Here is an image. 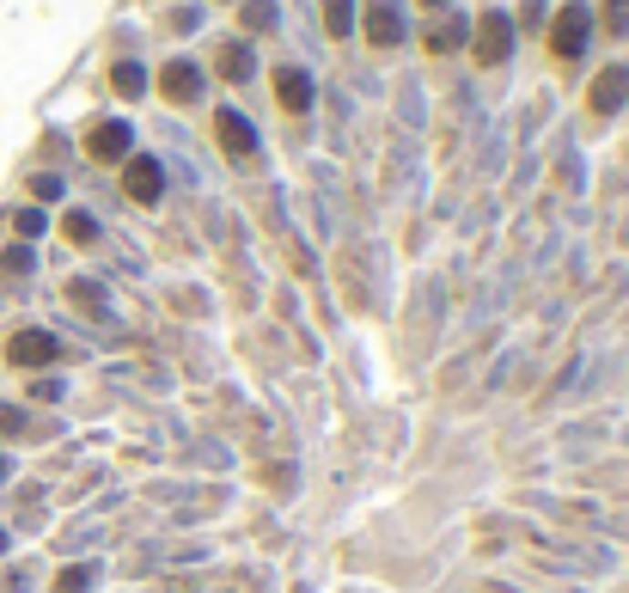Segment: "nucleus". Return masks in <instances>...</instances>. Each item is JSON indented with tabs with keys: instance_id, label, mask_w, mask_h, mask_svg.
Wrapping results in <instances>:
<instances>
[{
	"instance_id": "6",
	"label": "nucleus",
	"mask_w": 629,
	"mask_h": 593,
	"mask_svg": "<svg viewBox=\"0 0 629 593\" xmlns=\"http://www.w3.org/2000/svg\"><path fill=\"white\" fill-rule=\"evenodd\" d=\"M214 141H221L232 160H251V153H257V129L244 123L239 110H221V117H214Z\"/></svg>"
},
{
	"instance_id": "10",
	"label": "nucleus",
	"mask_w": 629,
	"mask_h": 593,
	"mask_svg": "<svg viewBox=\"0 0 629 593\" xmlns=\"http://www.w3.org/2000/svg\"><path fill=\"white\" fill-rule=\"evenodd\" d=\"M629 104V68H605L599 80H593V110L611 117V110H624Z\"/></svg>"
},
{
	"instance_id": "9",
	"label": "nucleus",
	"mask_w": 629,
	"mask_h": 593,
	"mask_svg": "<svg viewBox=\"0 0 629 593\" xmlns=\"http://www.w3.org/2000/svg\"><path fill=\"white\" fill-rule=\"evenodd\" d=\"M129 141H135V135H129V123H98L92 135H86V153H92V160H104V165H117V160H129Z\"/></svg>"
},
{
	"instance_id": "23",
	"label": "nucleus",
	"mask_w": 629,
	"mask_h": 593,
	"mask_svg": "<svg viewBox=\"0 0 629 593\" xmlns=\"http://www.w3.org/2000/svg\"><path fill=\"white\" fill-rule=\"evenodd\" d=\"M25 429V416H19V410H0V434H19Z\"/></svg>"
},
{
	"instance_id": "22",
	"label": "nucleus",
	"mask_w": 629,
	"mask_h": 593,
	"mask_svg": "<svg viewBox=\"0 0 629 593\" xmlns=\"http://www.w3.org/2000/svg\"><path fill=\"white\" fill-rule=\"evenodd\" d=\"M43 233V214L37 208H19V239H37Z\"/></svg>"
},
{
	"instance_id": "4",
	"label": "nucleus",
	"mask_w": 629,
	"mask_h": 593,
	"mask_svg": "<svg viewBox=\"0 0 629 593\" xmlns=\"http://www.w3.org/2000/svg\"><path fill=\"white\" fill-rule=\"evenodd\" d=\"M61 343L49 330H13V343H6V361L13 368H43V361H56Z\"/></svg>"
},
{
	"instance_id": "25",
	"label": "nucleus",
	"mask_w": 629,
	"mask_h": 593,
	"mask_svg": "<svg viewBox=\"0 0 629 593\" xmlns=\"http://www.w3.org/2000/svg\"><path fill=\"white\" fill-rule=\"evenodd\" d=\"M0 551H6V526H0Z\"/></svg>"
},
{
	"instance_id": "1",
	"label": "nucleus",
	"mask_w": 629,
	"mask_h": 593,
	"mask_svg": "<svg viewBox=\"0 0 629 593\" xmlns=\"http://www.w3.org/2000/svg\"><path fill=\"white\" fill-rule=\"evenodd\" d=\"M587 37H593V13L569 0V6L556 13V25H550V49H556L562 62H581V49H587Z\"/></svg>"
},
{
	"instance_id": "24",
	"label": "nucleus",
	"mask_w": 629,
	"mask_h": 593,
	"mask_svg": "<svg viewBox=\"0 0 629 593\" xmlns=\"http://www.w3.org/2000/svg\"><path fill=\"white\" fill-rule=\"evenodd\" d=\"M422 6H447V0H422Z\"/></svg>"
},
{
	"instance_id": "5",
	"label": "nucleus",
	"mask_w": 629,
	"mask_h": 593,
	"mask_svg": "<svg viewBox=\"0 0 629 593\" xmlns=\"http://www.w3.org/2000/svg\"><path fill=\"white\" fill-rule=\"evenodd\" d=\"M366 37L379 49H397L404 43V6L397 0H366Z\"/></svg>"
},
{
	"instance_id": "26",
	"label": "nucleus",
	"mask_w": 629,
	"mask_h": 593,
	"mask_svg": "<svg viewBox=\"0 0 629 593\" xmlns=\"http://www.w3.org/2000/svg\"><path fill=\"white\" fill-rule=\"evenodd\" d=\"M0 484H6V459H0Z\"/></svg>"
},
{
	"instance_id": "15",
	"label": "nucleus",
	"mask_w": 629,
	"mask_h": 593,
	"mask_svg": "<svg viewBox=\"0 0 629 593\" xmlns=\"http://www.w3.org/2000/svg\"><path fill=\"white\" fill-rule=\"evenodd\" d=\"M325 31L330 37H348V31H355V0H325Z\"/></svg>"
},
{
	"instance_id": "13",
	"label": "nucleus",
	"mask_w": 629,
	"mask_h": 593,
	"mask_svg": "<svg viewBox=\"0 0 629 593\" xmlns=\"http://www.w3.org/2000/svg\"><path fill=\"white\" fill-rule=\"evenodd\" d=\"M110 86H117L122 99H141V92H147V74H141V62H117V68H110Z\"/></svg>"
},
{
	"instance_id": "17",
	"label": "nucleus",
	"mask_w": 629,
	"mask_h": 593,
	"mask_svg": "<svg viewBox=\"0 0 629 593\" xmlns=\"http://www.w3.org/2000/svg\"><path fill=\"white\" fill-rule=\"evenodd\" d=\"M61 233H67L74 245H92V239H98V221H92V214H80V208H74V214L61 221Z\"/></svg>"
},
{
	"instance_id": "3",
	"label": "nucleus",
	"mask_w": 629,
	"mask_h": 593,
	"mask_svg": "<svg viewBox=\"0 0 629 593\" xmlns=\"http://www.w3.org/2000/svg\"><path fill=\"white\" fill-rule=\"evenodd\" d=\"M122 190H129L135 203H160V190H165L160 160H147V153H129V160H122Z\"/></svg>"
},
{
	"instance_id": "18",
	"label": "nucleus",
	"mask_w": 629,
	"mask_h": 593,
	"mask_svg": "<svg viewBox=\"0 0 629 593\" xmlns=\"http://www.w3.org/2000/svg\"><path fill=\"white\" fill-rule=\"evenodd\" d=\"M605 31H617V37L629 31V0H605Z\"/></svg>"
},
{
	"instance_id": "19",
	"label": "nucleus",
	"mask_w": 629,
	"mask_h": 593,
	"mask_svg": "<svg viewBox=\"0 0 629 593\" xmlns=\"http://www.w3.org/2000/svg\"><path fill=\"white\" fill-rule=\"evenodd\" d=\"M56 588H61V593H80V588H92V569H86V563H80V569H61V575H56Z\"/></svg>"
},
{
	"instance_id": "2",
	"label": "nucleus",
	"mask_w": 629,
	"mask_h": 593,
	"mask_svg": "<svg viewBox=\"0 0 629 593\" xmlns=\"http://www.w3.org/2000/svg\"><path fill=\"white\" fill-rule=\"evenodd\" d=\"M470 43H477V62H483V68H501V62H508V49H513V19H508V13H483Z\"/></svg>"
},
{
	"instance_id": "21",
	"label": "nucleus",
	"mask_w": 629,
	"mask_h": 593,
	"mask_svg": "<svg viewBox=\"0 0 629 593\" xmlns=\"http://www.w3.org/2000/svg\"><path fill=\"white\" fill-rule=\"evenodd\" d=\"M0 269H6V276H25V269H31V251H25V245H13L6 257H0Z\"/></svg>"
},
{
	"instance_id": "12",
	"label": "nucleus",
	"mask_w": 629,
	"mask_h": 593,
	"mask_svg": "<svg viewBox=\"0 0 629 593\" xmlns=\"http://www.w3.org/2000/svg\"><path fill=\"white\" fill-rule=\"evenodd\" d=\"M465 37H470V25H465V19H440L434 31H428V49H434V56H447V49H459Z\"/></svg>"
},
{
	"instance_id": "14",
	"label": "nucleus",
	"mask_w": 629,
	"mask_h": 593,
	"mask_svg": "<svg viewBox=\"0 0 629 593\" xmlns=\"http://www.w3.org/2000/svg\"><path fill=\"white\" fill-rule=\"evenodd\" d=\"M67 300H74V312H92V318H104V294H98V282H67Z\"/></svg>"
},
{
	"instance_id": "7",
	"label": "nucleus",
	"mask_w": 629,
	"mask_h": 593,
	"mask_svg": "<svg viewBox=\"0 0 629 593\" xmlns=\"http://www.w3.org/2000/svg\"><path fill=\"white\" fill-rule=\"evenodd\" d=\"M160 92L171 104H196V99H202V68H196V62H165Z\"/></svg>"
},
{
	"instance_id": "16",
	"label": "nucleus",
	"mask_w": 629,
	"mask_h": 593,
	"mask_svg": "<svg viewBox=\"0 0 629 593\" xmlns=\"http://www.w3.org/2000/svg\"><path fill=\"white\" fill-rule=\"evenodd\" d=\"M275 19H282V6H275V0H244V31H269Z\"/></svg>"
},
{
	"instance_id": "20",
	"label": "nucleus",
	"mask_w": 629,
	"mask_h": 593,
	"mask_svg": "<svg viewBox=\"0 0 629 593\" xmlns=\"http://www.w3.org/2000/svg\"><path fill=\"white\" fill-rule=\"evenodd\" d=\"M31 196H43V203H56V196H61V178H56V172H43V178H31Z\"/></svg>"
},
{
	"instance_id": "11",
	"label": "nucleus",
	"mask_w": 629,
	"mask_h": 593,
	"mask_svg": "<svg viewBox=\"0 0 629 593\" xmlns=\"http://www.w3.org/2000/svg\"><path fill=\"white\" fill-rule=\"evenodd\" d=\"M214 68H221V80H232V86L251 80V68H257V62H251V43H239V37L221 43V49H214Z\"/></svg>"
},
{
	"instance_id": "8",
	"label": "nucleus",
	"mask_w": 629,
	"mask_h": 593,
	"mask_svg": "<svg viewBox=\"0 0 629 593\" xmlns=\"http://www.w3.org/2000/svg\"><path fill=\"white\" fill-rule=\"evenodd\" d=\"M275 99H282V110L305 117L312 110V74L305 68H275Z\"/></svg>"
}]
</instances>
